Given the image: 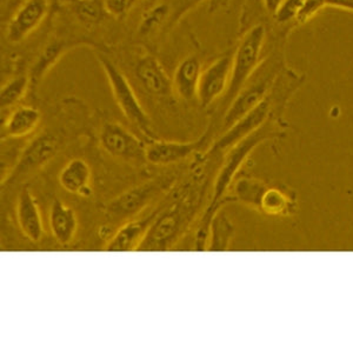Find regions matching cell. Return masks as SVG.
<instances>
[{
	"label": "cell",
	"mask_w": 353,
	"mask_h": 353,
	"mask_svg": "<svg viewBox=\"0 0 353 353\" xmlns=\"http://www.w3.org/2000/svg\"><path fill=\"white\" fill-rule=\"evenodd\" d=\"M283 123L284 121H281V118H272L266 124L263 125L261 129H258L256 132L246 137L245 139L226 151L224 163L221 165V171L218 172L213 186L212 201L210 203L208 210L205 211V217H214V214L221 210V206L231 201L228 197V192L250 154L265 141L281 139L285 136L284 129L286 124Z\"/></svg>",
	"instance_id": "cell-1"
},
{
	"label": "cell",
	"mask_w": 353,
	"mask_h": 353,
	"mask_svg": "<svg viewBox=\"0 0 353 353\" xmlns=\"http://www.w3.org/2000/svg\"><path fill=\"white\" fill-rule=\"evenodd\" d=\"M284 68L285 66H283V61H279L278 58L265 61L261 66V71L258 68L259 76L254 77L252 81L250 79L249 83L245 85L225 111L221 121V133L229 130L233 124H236L264 101Z\"/></svg>",
	"instance_id": "cell-2"
},
{
	"label": "cell",
	"mask_w": 353,
	"mask_h": 353,
	"mask_svg": "<svg viewBox=\"0 0 353 353\" xmlns=\"http://www.w3.org/2000/svg\"><path fill=\"white\" fill-rule=\"evenodd\" d=\"M266 39L264 25H254L245 33L237 46L232 58V71L229 88L224 94L223 101L226 109L232 103L238 93L249 83L259 68L261 52Z\"/></svg>",
	"instance_id": "cell-3"
},
{
	"label": "cell",
	"mask_w": 353,
	"mask_h": 353,
	"mask_svg": "<svg viewBox=\"0 0 353 353\" xmlns=\"http://www.w3.org/2000/svg\"><path fill=\"white\" fill-rule=\"evenodd\" d=\"M98 61L109 81L113 98H114L117 105L119 106V109L121 110L125 118L130 121V124L133 125L148 139L150 141L156 139L149 116L138 99L134 90L130 84L129 79L110 59L109 57L99 54Z\"/></svg>",
	"instance_id": "cell-4"
},
{
	"label": "cell",
	"mask_w": 353,
	"mask_h": 353,
	"mask_svg": "<svg viewBox=\"0 0 353 353\" xmlns=\"http://www.w3.org/2000/svg\"><path fill=\"white\" fill-rule=\"evenodd\" d=\"M99 143L105 152L117 159L136 165L146 161V145L118 123H106L103 126Z\"/></svg>",
	"instance_id": "cell-5"
},
{
	"label": "cell",
	"mask_w": 353,
	"mask_h": 353,
	"mask_svg": "<svg viewBox=\"0 0 353 353\" xmlns=\"http://www.w3.org/2000/svg\"><path fill=\"white\" fill-rule=\"evenodd\" d=\"M169 186V178H158L126 191L108 205V213L114 221H124L144 210Z\"/></svg>",
	"instance_id": "cell-6"
},
{
	"label": "cell",
	"mask_w": 353,
	"mask_h": 353,
	"mask_svg": "<svg viewBox=\"0 0 353 353\" xmlns=\"http://www.w3.org/2000/svg\"><path fill=\"white\" fill-rule=\"evenodd\" d=\"M188 213L179 205L158 214L145 236L138 251H165L172 246L176 237L181 234Z\"/></svg>",
	"instance_id": "cell-7"
},
{
	"label": "cell",
	"mask_w": 353,
	"mask_h": 353,
	"mask_svg": "<svg viewBox=\"0 0 353 353\" xmlns=\"http://www.w3.org/2000/svg\"><path fill=\"white\" fill-rule=\"evenodd\" d=\"M233 56L219 57L203 70L198 88V101L203 108H208L218 98L224 96L229 88Z\"/></svg>",
	"instance_id": "cell-8"
},
{
	"label": "cell",
	"mask_w": 353,
	"mask_h": 353,
	"mask_svg": "<svg viewBox=\"0 0 353 353\" xmlns=\"http://www.w3.org/2000/svg\"><path fill=\"white\" fill-rule=\"evenodd\" d=\"M48 11V0H26L8 24V41L18 44L26 39L41 26Z\"/></svg>",
	"instance_id": "cell-9"
},
{
	"label": "cell",
	"mask_w": 353,
	"mask_h": 353,
	"mask_svg": "<svg viewBox=\"0 0 353 353\" xmlns=\"http://www.w3.org/2000/svg\"><path fill=\"white\" fill-rule=\"evenodd\" d=\"M159 212H154L148 217L141 218L138 221L125 223L112 238L105 245L106 252H131L138 251L141 243L144 241L146 233L149 231L153 221L158 217Z\"/></svg>",
	"instance_id": "cell-10"
},
{
	"label": "cell",
	"mask_w": 353,
	"mask_h": 353,
	"mask_svg": "<svg viewBox=\"0 0 353 353\" xmlns=\"http://www.w3.org/2000/svg\"><path fill=\"white\" fill-rule=\"evenodd\" d=\"M59 149V143L56 137L43 134L33 139L24 150L18 161L13 176H21L41 168L56 156Z\"/></svg>",
	"instance_id": "cell-11"
},
{
	"label": "cell",
	"mask_w": 353,
	"mask_h": 353,
	"mask_svg": "<svg viewBox=\"0 0 353 353\" xmlns=\"http://www.w3.org/2000/svg\"><path fill=\"white\" fill-rule=\"evenodd\" d=\"M136 76L141 86L152 96L168 97L172 92L173 83L154 57L145 56L138 61Z\"/></svg>",
	"instance_id": "cell-12"
},
{
	"label": "cell",
	"mask_w": 353,
	"mask_h": 353,
	"mask_svg": "<svg viewBox=\"0 0 353 353\" xmlns=\"http://www.w3.org/2000/svg\"><path fill=\"white\" fill-rule=\"evenodd\" d=\"M201 141H153L146 145V161L153 165H171L189 158L197 151Z\"/></svg>",
	"instance_id": "cell-13"
},
{
	"label": "cell",
	"mask_w": 353,
	"mask_h": 353,
	"mask_svg": "<svg viewBox=\"0 0 353 353\" xmlns=\"http://www.w3.org/2000/svg\"><path fill=\"white\" fill-rule=\"evenodd\" d=\"M17 221L28 241L38 243L44 234V225L36 199L30 190H21L17 201Z\"/></svg>",
	"instance_id": "cell-14"
},
{
	"label": "cell",
	"mask_w": 353,
	"mask_h": 353,
	"mask_svg": "<svg viewBox=\"0 0 353 353\" xmlns=\"http://www.w3.org/2000/svg\"><path fill=\"white\" fill-rule=\"evenodd\" d=\"M58 181L66 192L81 197L92 194V171L90 165L81 158H73L61 169Z\"/></svg>",
	"instance_id": "cell-15"
},
{
	"label": "cell",
	"mask_w": 353,
	"mask_h": 353,
	"mask_svg": "<svg viewBox=\"0 0 353 353\" xmlns=\"http://www.w3.org/2000/svg\"><path fill=\"white\" fill-rule=\"evenodd\" d=\"M297 209V193L292 189L269 185L261 197L258 211L270 217H292Z\"/></svg>",
	"instance_id": "cell-16"
},
{
	"label": "cell",
	"mask_w": 353,
	"mask_h": 353,
	"mask_svg": "<svg viewBox=\"0 0 353 353\" xmlns=\"http://www.w3.org/2000/svg\"><path fill=\"white\" fill-rule=\"evenodd\" d=\"M48 224L53 238L61 245L71 244L76 237L78 230L76 211L64 201L54 199L48 213Z\"/></svg>",
	"instance_id": "cell-17"
},
{
	"label": "cell",
	"mask_w": 353,
	"mask_h": 353,
	"mask_svg": "<svg viewBox=\"0 0 353 353\" xmlns=\"http://www.w3.org/2000/svg\"><path fill=\"white\" fill-rule=\"evenodd\" d=\"M79 45H83V43L81 41H52L46 45L30 71L28 78H30L31 86L39 85V83L44 79V77L52 70L53 66L61 61L70 50H72Z\"/></svg>",
	"instance_id": "cell-18"
},
{
	"label": "cell",
	"mask_w": 353,
	"mask_h": 353,
	"mask_svg": "<svg viewBox=\"0 0 353 353\" xmlns=\"http://www.w3.org/2000/svg\"><path fill=\"white\" fill-rule=\"evenodd\" d=\"M203 70L197 57H188L178 65L173 77V90L185 101L198 97V88Z\"/></svg>",
	"instance_id": "cell-19"
},
{
	"label": "cell",
	"mask_w": 353,
	"mask_h": 353,
	"mask_svg": "<svg viewBox=\"0 0 353 353\" xmlns=\"http://www.w3.org/2000/svg\"><path fill=\"white\" fill-rule=\"evenodd\" d=\"M41 114L32 106H19L14 110L3 128V136L11 139H19L30 136L36 131L41 123Z\"/></svg>",
	"instance_id": "cell-20"
},
{
	"label": "cell",
	"mask_w": 353,
	"mask_h": 353,
	"mask_svg": "<svg viewBox=\"0 0 353 353\" xmlns=\"http://www.w3.org/2000/svg\"><path fill=\"white\" fill-rule=\"evenodd\" d=\"M232 185V196H228L230 201H239L256 210H259L261 197L269 188V184L253 176H239L237 181H233Z\"/></svg>",
	"instance_id": "cell-21"
},
{
	"label": "cell",
	"mask_w": 353,
	"mask_h": 353,
	"mask_svg": "<svg viewBox=\"0 0 353 353\" xmlns=\"http://www.w3.org/2000/svg\"><path fill=\"white\" fill-rule=\"evenodd\" d=\"M236 229L232 221L225 213L218 211L210 226L209 241L206 251L209 252H225L230 249Z\"/></svg>",
	"instance_id": "cell-22"
},
{
	"label": "cell",
	"mask_w": 353,
	"mask_h": 353,
	"mask_svg": "<svg viewBox=\"0 0 353 353\" xmlns=\"http://www.w3.org/2000/svg\"><path fill=\"white\" fill-rule=\"evenodd\" d=\"M31 86L30 78L25 76L16 77L1 88L0 91V106L1 110L12 108L25 97L28 88Z\"/></svg>",
	"instance_id": "cell-23"
},
{
	"label": "cell",
	"mask_w": 353,
	"mask_h": 353,
	"mask_svg": "<svg viewBox=\"0 0 353 353\" xmlns=\"http://www.w3.org/2000/svg\"><path fill=\"white\" fill-rule=\"evenodd\" d=\"M74 12L78 19L88 26L101 24L105 17L109 16L106 12L104 3L99 0H77Z\"/></svg>",
	"instance_id": "cell-24"
},
{
	"label": "cell",
	"mask_w": 353,
	"mask_h": 353,
	"mask_svg": "<svg viewBox=\"0 0 353 353\" xmlns=\"http://www.w3.org/2000/svg\"><path fill=\"white\" fill-rule=\"evenodd\" d=\"M169 5L158 4L153 5L152 8L148 10L141 17V24L138 28L141 36H149L154 32L157 28H161L170 16Z\"/></svg>",
	"instance_id": "cell-25"
},
{
	"label": "cell",
	"mask_w": 353,
	"mask_h": 353,
	"mask_svg": "<svg viewBox=\"0 0 353 353\" xmlns=\"http://www.w3.org/2000/svg\"><path fill=\"white\" fill-rule=\"evenodd\" d=\"M305 4V0H284V3L278 8L277 12L273 16L278 24L285 25L297 21L301 8Z\"/></svg>",
	"instance_id": "cell-26"
},
{
	"label": "cell",
	"mask_w": 353,
	"mask_h": 353,
	"mask_svg": "<svg viewBox=\"0 0 353 353\" xmlns=\"http://www.w3.org/2000/svg\"><path fill=\"white\" fill-rule=\"evenodd\" d=\"M138 0H105V8L109 16L121 19L129 14Z\"/></svg>",
	"instance_id": "cell-27"
},
{
	"label": "cell",
	"mask_w": 353,
	"mask_h": 353,
	"mask_svg": "<svg viewBox=\"0 0 353 353\" xmlns=\"http://www.w3.org/2000/svg\"><path fill=\"white\" fill-rule=\"evenodd\" d=\"M326 6V0H305V4L301 8L297 18V24H306L312 21L318 13Z\"/></svg>",
	"instance_id": "cell-28"
},
{
	"label": "cell",
	"mask_w": 353,
	"mask_h": 353,
	"mask_svg": "<svg viewBox=\"0 0 353 353\" xmlns=\"http://www.w3.org/2000/svg\"><path fill=\"white\" fill-rule=\"evenodd\" d=\"M204 0H179L178 6H176V11L172 17V21H178L183 14L189 12L190 10L196 8L198 5L203 3Z\"/></svg>",
	"instance_id": "cell-29"
},
{
	"label": "cell",
	"mask_w": 353,
	"mask_h": 353,
	"mask_svg": "<svg viewBox=\"0 0 353 353\" xmlns=\"http://www.w3.org/2000/svg\"><path fill=\"white\" fill-rule=\"evenodd\" d=\"M284 3V0H263L265 10L266 12L270 13L271 16H274L278 11V8H281V5Z\"/></svg>",
	"instance_id": "cell-30"
},
{
	"label": "cell",
	"mask_w": 353,
	"mask_h": 353,
	"mask_svg": "<svg viewBox=\"0 0 353 353\" xmlns=\"http://www.w3.org/2000/svg\"><path fill=\"white\" fill-rule=\"evenodd\" d=\"M159 0H148V3H149L150 5H156V3H158Z\"/></svg>",
	"instance_id": "cell-31"
}]
</instances>
